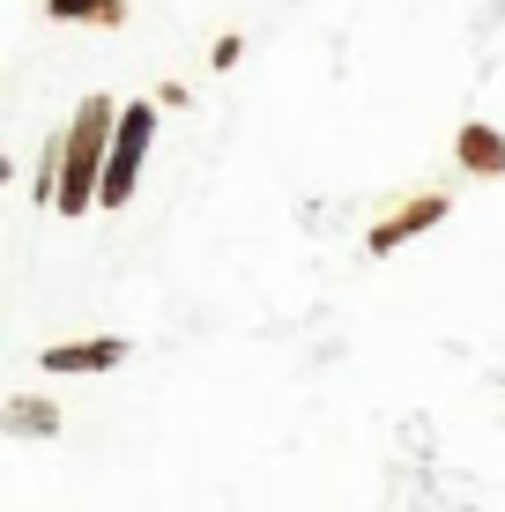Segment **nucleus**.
Masks as SVG:
<instances>
[{"label": "nucleus", "mask_w": 505, "mask_h": 512, "mask_svg": "<svg viewBox=\"0 0 505 512\" xmlns=\"http://www.w3.org/2000/svg\"><path fill=\"white\" fill-rule=\"evenodd\" d=\"M38 364L52 379H60V372H112V364H127V342H119V334H97V342H52Z\"/></svg>", "instance_id": "obj_4"}, {"label": "nucleus", "mask_w": 505, "mask_h": 512, "mask_svg": "<svg viewBox=\"0 0 505 512\" xmlns=\"http://www.w3.org/2000/svg\"><path fill=\"white\" fill-rule=\"evenodd\" d=\"M52 23H90V30H119L127 23V0H45Z\"/></svg>", "instance_id": "obj_6"}, {"label": "nucleus", "mask_w": 505, "mask_h": 512, "mask_svg": "<svg viewBox=\"0 0 505 512\" xmlns=\"http://www.w3.org/2000/svg\"><path fill=\"white\" fill-rule=\"evenodd\" d=\"M446 208H454V201H446V193H416L409 208H394L387 223H372V238H364V245H372V253H394V245H409L416 231H431V223H446Z\"/></svg>", "instance_id": "obj_3"}, {"label": "nucleus", "mask_w": 505, "mask_h": 512, "mask_svg": "<svg viewBox=\"0 0 505 512\" xmlns=\"http://www.w3.org/2000/svg\"><path fill=\"white\" fill-rule=\"evenodd\" d=\"M112 134H119V112L112 97H82L75 104V127L60 134V216H82L97 208V186H104V156H112Z\"/></svg>", "instance_id": "obj_1"}, {"label": "nucleus", "mask_w": 505, "mask_h": 512, "mask_svg": "<svg viewBox=\"0 0 505 512\" xmlns=\"http://www.w3.org/2000/svg\"><path fill=\"white\" fill-rule=\"evenodd\" d=\"M454 164L476 171V179H505V134L483 127V119H468V127L454 134Z\"/></svg>", "instance_id": "obj_5"}, {"label": "nucleus", "mask_w": 505, "mask_h": 512, "mask_svg": "<svg viewBox=\"0 0 505 512\" xmlns=\"http://www.w3.org/2000/svg\"><path fill=\"white\" fill-rule=\"evenodd\" d=\"M149 141H156V104H127V112H119V134H112V156H104L97 208L134 201V179H142V156H149Z\"/></svg>", "instance_id": "obj_2"}, {"label": "nucleus", "mask_w": 505, "mask_h": 512, "mask_svg": "<svg viewBox=\"0 0 505 512\" xmlns=\"http://www.w3.org/2000/svg\"><path fill=\"white\" fill-rule=\"evenodd\" d=\"M8 423L15 431H60V416H52L45 401H8Z\"/></svg>", "instance_id": "obj_7"}]
</instances>
